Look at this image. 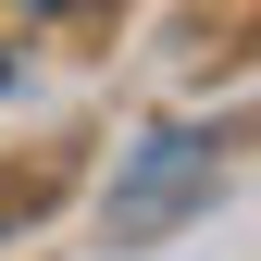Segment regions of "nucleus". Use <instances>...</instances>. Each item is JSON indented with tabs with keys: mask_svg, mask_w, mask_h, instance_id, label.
<instances>
[{
	"mask_svg": "<svg viewBox=\"0 0 261 261\" xmlns=\"http://www.w3.org/2000/svg\"><path fill=\"white\" fill-rule=\"evenodd\" d=\"M224 187V137H199V124H174V137L137 149V174L112 187V237H162V224H187Z\"/></svg>",
	"mask_w": 261,
	"mask_h": 261,
	"instance_id": "f257e3e1",
	"label": "nucleus"
},
{
	"mask_svg": "<svg viewBox=\"0 0 261 261\" xmlns=\"http://www.w3.org/2000/svg\"><path fill=\"white\" fill-rule=\"evenodd\" d=\"M0 75H13V50H0Z\"/></svg>",
	"mask_w": 261,
	"mask_h": 261,
	"instance_id": "f03ea898",
	"label": "nucleus"
}]
</instances>
